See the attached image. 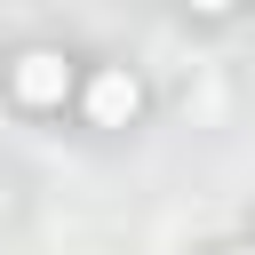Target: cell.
Segmentation results:
<instances>
[{
	"label": "cell",
	"mask_w": 255,
	"mask_h": 255,
	"mask_svg": "<svg viewBox=\"0 0 255 255\" xmlns=\"http://www.w3.org/2000/svg\"><path fill=\"white\" fill-rule=\"evenodd\" d=\"M231 255H255V247H231Z\"/></svg>",
	"instance_id": "277c9868"
},
{
	"label": "cell",
	"mask_w": 255,
	"mask_h": 255,
	"mask_svg": "<svg viewBox=\"0 0 255 255\" xmlns=\"http://www.w3.org/2000/svg\"><path fill=\"white\" fill-rule=\"evenodd\" d=\"M135 112H143V88H135V72H128V64H104V72L88 80V120H96V128H128Z\"/></svg>",
	"instance_id": "6da1fadb"
},
{
	"label": "cell",
	"mask_w": 255,
	"mask_h": 255,
	"mask_svg": "<svg viewBox=\"0 0 255 255\" xmlns=\"http://www.w3.org/2000/svg\"><path fill=\"white\" fill-rule=\"evenodd\" d=\"M191 8H199V16H223V8H231V0H191Z\"/></svg>",
	"instance_id": "3957f363"
},
{
	"label": "cell",
	"mask_w": 255,
	"mask_h": 255,
	"mask_svg": "<svg viewBox=\"0 0 255 255\" xmlns=\"http://www.w3.org/2000/svg\"><path fill=\"white\" fill-rule=\"evenodd\" d=\"M64 96H72V64H64L56 48H32V56L16 64V104L48 112V104H64Z\"/></svg>",
	"instance_id": "7a4b0ae2"
}]
</instances>
